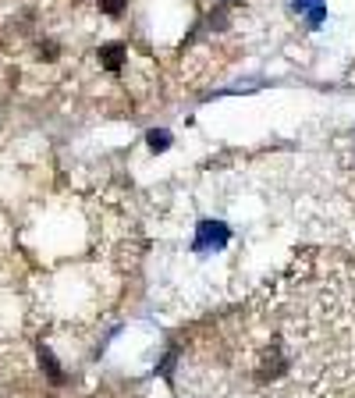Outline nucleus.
<instances>
[{
  "label": "nucleus",
  "instance_id": "obj_1",
  "mask_svg": "<svg viewBox=\"0 0 355 398\" xmlns=\"http://www.w3.org/2000/svg\"><path fill=\"white\" fill-rule=\"evenodd\" d=\"M125 43H107V47H100V61H104V68L107 71H118L121 64H125Z\"/></svg>",
  "mask_w": 355,
  "mask_h": 398
},
{
  "label": "nucleus",
  "instance_id": "obj_2",
  "mask_svg": "<svg viewBox=\"0 0 355 398\" xmlns=\"http://www.w3.org/2000/svg\"><path fill=\"white\" fill-rule=\"evenodd\" d=\"M39 359L46 363V373H50V380H61V366H57V359L50 356V349H39Z\"/></svg>",
  "mask_w": 355,
  "mask_h": 398
},
{
  "label": "nucleus",
  "instance_id": "obj_3",
  "mask_svg": "<svg viewBox=\"0 0 355 398\" xmlns=\"http://www.w3.org/2000/svg\"><path fill=\"white\" fill-rule=\"evenodd\" d=\"M167 143H170V135L160 128V132H149V146L153 150H167Z\"/></svg>",
  "mask_w": 355,
  "mask_h": 398
},
{
  "label": "nucleus",
  "instance_id": "obj_4",
  "mask_svg": "<svg viewBox=\"0 0 355 398\" xmlns=\"http://www.w3.org/2000/svg\"><path fill=\"white\" fill-rule=\"evenodd\" d=\"M125 4H128V0H100V8H104L107 15H121Z\"/></svg>",
  "mask_w": 355,
  "mask_h": 398
}]
</instances>
